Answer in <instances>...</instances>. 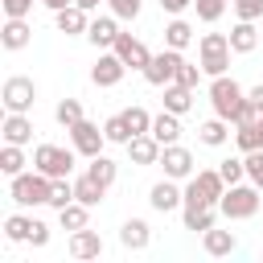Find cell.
Here are the masks:
<instances>
[{"instance_id":"obj_1","label":"cell","mask_w":263,"mask_h":263,"mask_svg":"<svg viewBox=\"0 0 263 263\" xmlns=\"http://www.w3.org/2000/svg\"><path fill=\"white\" fill-rule=\"evenodd\" d=\"M210 103H214V115H222L226 123H238V115H242V107H247V90H242L234 78L218 74V78L210 82Z\"/></svg>"},{"instance_id":"obj_2","label":"cell","mask_w":263,"mask_h":263,"mask_svg":"<svg viewBox=\"0 0 263 263\" xmlns=\"http://www.w3.org/2000/svg\"><path fill=\"white\" fill-rule=\"evenodd\" d=\"M263 189L259 185H226V193H222V201H218V210L230 218V222H242V218H255L259 210H263V197H259Z\"/></svg>"},{"instance_id":"obj_3","label":"cell","mask_w":263,"mask_h":263,"mask_svg":"<svg viewBox=\"0 0 263 263\" xmlns=\"http://www.w3.org/2000/svg\"><path fill=\"white\" fill-rule=\"evenodd\" d=\"M49 193H53V181L45 173H16L12 185H8V197L16 205H49Z\"/></svg>"},{"instance_id":"obj_4","label":"cell","mask_w":263,"mask_h":263,"mask_svg":"<svg viewBox=\"0 0 263 263\" xmlns=\"http://www.w3.org/2000/svg\"><path fill=\"white\" fill-rule=\"evenodd\" d=\"M74 144L70 148H62V144H37L33 148V168L37 173H45L49 181H58V177H70L74 173Z\"/></svg>"},{"instance_id":"obj_5","label":"cell","mask_w":263,"mask_h":263,"mask_svg":"<svg viewBox=\"0 0 263 263\" xmlns=\"http://www.w3.org/2000/svg\"><path fill=\"white\" fill-rule=\"evenodd\" d=\"M230 33H205L201 41H197V66L210 74V78H218V74H226V66H230Z\"/></svg>"},{"instance_id":"obj_6","label":"cell","mask_w":263,"mask_h":263,"mask_svg":"<svg viewBox=\"0 0 263 263\" xmlns=\"http://www.w3.org/2000/svg\"><path fill=\"white\" fill-rule=\"evenodd\" d=\"M181 62H185V58H181V49H168V45H164V49H160V53H152V62L144 66V82L164 90L168 82H177V74H181Z\"/></svg>"},{"instance_id":"obj_7","label":"cell","mask_w":263,"mask_h":263,"mask_svg":"<svg viewBox=\"0 0 263 263\" xmlns=\"http://www.w3.org/2000/svg\"><path fill=\"white\" fill-rule=\"evenodd\" d=\"M222 193H226V181H222V173H218V168H201V173H197V177H189V185H185V201L218 205V201H222Z\"/></svg>"},{"instance_id":"obj_8","label":"cell","mask_w":263,"mask_h":263,"mask_svg":"<svg viewBox=\"0 0 263 263\" xmlns=\"http://www.w3.org/2000/svg\"><path fill=\"white\" fill-rule=\"evenodd\" d=\"M0 103H4V111H25V115H29V107L37 103V86H33V78H25V74L4 78V86H0Z\"/></svg>"},{"instance_id":"obj_9","label":"cell","mask_w":263,"mask_h":263,"mask_svg":"<svg viewBox=\"0 0 263 263\" xmlns=\"http://www.w3.org/2000/svg\"><path fill=\"white\" fill-rule=\"evenodd\" d=\"M70 144H74V152L78 156H99L103 152V144H107V132L99 127V123H90V119H82V123H74L70 127Z\"/></svg>"},{"instance_id":"obj_10","label":"cell","mask_w":263,"mask_h":263,"mask_svg":"<svg viewBox=\"0 0 263 263\" xmlns=\"http://www.w3.org/2000/svg\"><path fill=\"white\" fill-rule=\"evenodd\" d=\"M160 164H164V177H173V181L193 177V152L181 148V144H164L160 148Z\"/></svg>"},{"instance_id":"obj_11","label":"cell","mask_w":263,"mask_h":263,"mask_svg":"<svg viewBox=\"0 0 263 263\" xmlns=\"http://www.w3.org/2000/svg\"><path fill=\"white\" fill-rule=\"evenodd\" d=\"M115 53L123 58V66H127V70H140V74H144V66L152 62V49H148L140 37H132V33H119V41H115Z\"/></svg>"},{"instance_id":"obj_12","label":"cell","mask_w":263,"mask_h":263,"mask_svg":"<svg viewBox=\"0 0 263 263\" xmlns=\"http://www.w3.org/2000/svg\"><path fill=\"white\" fill-rule=\"evenodd\" d=\"M123 70H127V66H123V58H119L115 49H111V53H99V62L90 66V82H95V86H119V82H123Z\"/></svg>"},{"instance_id":"obj_13","label":"cell","mask_w":263,"mask_h":263,"mask_svg":"<svg viewBox=\"0 0 263 263\" xmlns=\"http://www.w3.org/2000/svg\"><path fill=\"white\" fill-rule=\"evenodd\" d=\"M86 41L95 49H115V41H119V16L115 12L111 16H95L90 29H86Z\"/></svg>"},{"instance_id":"obj_14","label":"cell","mask_w":263,"mask_h":263,"mask_svg":"<svg viewBox=\"0 0 263 263\" xmlns=\"http://www.w3.org/2000/svg\"><path fill=\"white\" fill-rule=\"evenodd\" d=\"M123 148H127L132 164H160V148H164V144H160L152 132H144V136H132Z\"/></svg>"},{"instance_id":"obj_15","label":"cell","mask_w":263,"mask_h":263,"mask_svg":"<svg viewBox=\"0 0 263 263\" xmlns=\"http://www.w3.org/2000/svg\"><path fill=\"white\" fill-rule=\"evenodd\" d=\"M148 201H152V210H156V214H168V210L185 205V193L173 185V177H164V181H156V185L148 189Z\"/></svg>"},{"instance_id":"obj_16","label":"cell","mask_w":263,"mask_h":263,"mask_svg":"<svg viewBox=\"0 0 263 263\" xmlns=\"http://www.w3.org/2000/svg\"><path fill=\"white\" fill-rule=\"evenodd\" d=\"M0 136H4V144H21V148H25V144L33 140V119H29L25 111H8Z\"/></svg>"},{"instance_id":"obj_17","label":"cell","mask_w":263,"mask_h":263,"mask_svg":"<svg viewBox=\"0 0 263 263\" xmlns=\"http://www.w3.org/2000/svg\"><path fill=\"white\" fill-rule=\"evenodd\" d=\"M29 41H33V29H29V21H25V16H8V21H4V29H0V45L16 53V49H25Z\"/></svg>"},{"instance_id":"obj_18","label":"cell","mask_w":263,"mask_h":263,"mask_svg":"<svg viewBox=\"0 0 263 263\" xmlns=\"http://www.w3.org/2000/svg\"><path fill=\"white\" fill-rule=\"evenodd\" d=\"M218 214H222L218 205H205V201H185V214H181V218H185V230H201V234H205V230L218 222Z\"/></svg>"},{"instance_id":"obj_19","label":"cell","mask_w":263,"mask_h":263,"mask_svg":"<svg viewBox=\"0 0 263 263\" xmlns=\"http://www.w3.org/2000/svg\"><path fill=\"white\" fill-rule=\"evenodd\" d=\"M53 21H58V33H66V37H78V33H86V29H90V12H86V8H78V4H70V8H62V12H53Z\"/></svg>"},{"instance_id":"obj_20","label":"cell","mask_w":263,"mask_h":263,"mask_svg":"<svg viewBox=\"0 0 263 263\" xmlns=\"http://www.w3.org/2000/svg\"><path fill=\"white\" fill-rule=\"evenodd\" d=\"M119 242H123L127 251H144V247L152 242V226H148L144 218H127V222L119 226Z\"/></svg>"},{"instance_id":"obj_21","label":"cell","mask_w":263,"mask_h":263,"mask_svg":"<svg viewBox=\"0 0 263 263\" xmlns=\"http://www.w3.org/2000/svg\"><path fill=\"white\" fill-rule=\"evenodd\" d=\"M70 255H74V259H99V255H103V238L82 226V230L70 234Z\"/></svg>"},{"instance_id":"obj_22","label":"cell","mask_w":263,"mask_h":263,"mask_svg":"<svg viewBox=\"0 0 263 263\" xmlns=\"http://www.w3.org/2000/svg\"><path fill=\"white\" fill-rule=\"evenodd\" d=\"M201 247H205V255H214V259H222V255H234V247H238V238L230 234V230H205L201 234Z\"/></svg>"},{"instance_id":"obj_23","label":"cell","mask_w":263,"mask_h":263,"mask_svg":"<svg viewBox=\"0 0 263 263\" xmlns=\"http://www.w3.org/2000/svg\"><path fill=\"white\" fill-rule=\"evenodd\" d=\"M255 45H259L255 21H238V25L230 29V49H234V53H255Z\"/></svg>"},{"instance_id":"obj_24","label":"cell","mask_w":263,"mask_h":263,"mask_svg":"<svg viewBox=\"0 0 263 263\" xmlns=\"http://www.w3.org/2000/svg\"><path fill=\"white\" fill-rule=\"evenodd\" d=\"M74 197H78L82 205H99V201L107 197V185L95 181L90 173H82V177H74Z\"/></svg>"},{"instance_id":"obj_25","label":"cell","mask_w":263,"mask_h":263,"mask_svg":"<svg viewBox=\"0 0 263 263\" xmlns=\"http://www.w3.org/2000/svg\"><path fill=\"white\" fill-rule=\"evenodd\" d=\"M189 107H193V86L168 82V86H164V111H173V115H185Z\"/></svg>"},{"instance_id":"obj_26","label":"cell","mask_w":263,"mask_h":263,"mask_svg":"<svg viewBox=\"0 0 263 263\" xmlns=\"http://www.w3.org/2000/svg\"><path fill=\"white\" fill-rule=\"evenodd\" d=\"M152 136H156L160 144H177V136H181V115H173V111L152 115Z\"/></svg>"},{"instance_id":"obj_27","label":"cell","mask_w":263,"mask_h":263,"mask_svg":"<svg viewBox=\"0 0 263 263\" xmlns=\"http://www.w3.org/2000/svg\"><path fill=\"white\" fill-rule=\"evenodd\" d=\"M197 140H201V144H210V148H222V144L230 140V127H226V119H222V115L205 119V123L197 127Z\"/></svg>"},{"instance_id":"obj_28","label":"cell","mask_w":263,"mask_h":263,"mask_svg":"<svg viewBox=\"0 0 263 263\" xmlns=\"http://www.w3.org/2000/svg\"><path fill=\"white\" fill-rule=\"evenodd\" d=\"M189 41H193V25L181 21V16H173L168 29H164V45H168V49H185Z\"/></svg>"},{"instance_id":"obj_29","label":"cell","mask_w":263,"mask_h":263,"mask_svg":"<svg viewBox=\"0 0 263 263\" xmlns=\"http://www.w3.org/2000/svg\"><path fill=\"white\" fill-rule=\"evenodd\" d=\"M86 218H90V205H82V201H70L66 210H58V222H62V230H82L86 226Z\"/></svg>"},{"instance_id":"obj_30","label":"cell","mask_w":263,"mask_h":263,"mask_svg":"<svg viewBox=\"0 0 263 263\" xmlns=\"http://www.w3.org/2000/svg\"><path fill=\"white\" fill-rule=\"evenodd\" d=\"M33 222H37V218L8 214V218H4V238H8V242H29V234H33Z\"/></svg>"},{"instance_id":"obj_31","label":"cell","mask_w":263,"mask_h":263,"mask_svg":"<svg viewBox=\"0 0 263 263\" xmlns=\"http://www.w3.org/2000/svg\"><path fill=\"white\" fill-rule=\"evenodd\" d=\"M234 140H238V148H242V152H255V148H263V115H259L255 123H238Z\"/></svg>"},{"instance_id":"obj_32","label":"cell","mask_w":263,"mask_h":263,"mask_svg":"<svg viewBox=\"0 0 263 263\" xmlns=\"http://www.w3.org/2000/svg\"><path fill=\"white\" fill-rule=\"evenodd\" d=\"M0 173L12 181L16 173H25V152H21V144H4L0 148Z\"/></svg>"},{"instance_id":"obj_33","label":"cell","mask_w":263,"mask_h":263,"mask_svg":"<svg viewBox=\"0 0 263 263\" xmlns=\"http://www.w3.org/2000/svg\"><path fill=\"white\" fill-rule=\"evenodd\" d=\"M86 173H90L95 181H103V185L111 189V185H115V177H119V164H115V160H107V156L99 152V156H90V164H86Z\"/></svg>"},{"instance_id":"obj_34","label":"cell","mask_w":263,"mask_h":263,"mask_svg":"<svg viewBox=\"0 0 263 263\" xmlns=\"http://www.w3.org/2000/svg\"><path fill=\"white\" fill-rule=\"evenodd\" d=\"M103 132H107V144H127L136 132H132V123H127V115L119 111V115H111L107 123H103Z\"/></svg>"},{"instance_id":"obj_35","label":"cell","mask_w":263,"mask_h":263,"mask_svg":"<svg viewBox=\"0 0 263 263\" xmlns=\"http://www.w3.org/2000/svg\"><path fill=\"white\" fill-rule=\"evenodd\" d=\"M53 119L70 132V127H74V123H82L86 115H82V103H78V99H62V103H58V111H53Z\"/></svg>"},{"instance_id":"obj_36","label":"cell","mask_w":263,"mask_h":263,"mask_svg":"<svg viewBox=\"0 0 263 263\" xmlns=\"http://www.w3.org/2000/svg\"><path fill=\"white\" fill-rule=\"evenodd\" d=\"M70 201H78V197H74V181H70V177H58V181H53V193H49V205H53V210H66Z\"/></svg>"},{"instance_id":"obj_37","label":"cell","mask_w":263,"mask_h":263,"mask_svg":"<svg viewBox=\"0 0 263 263\" xmlns=\"http://www.w3.org/2000/svg\"><path fill=\"white\" fill-rule=\"evenodd\" d=\"M226 4H230V0H193V8H197V21H205V25H214V21L226 12Z\"/></svg>"},{"instance_id":"obj_38","label":"cell","mask_w":263,"mask_h":263,"mask_svg":"<svg viewBox=\"0 0 263 263\" xmlns=\"http://www.w3.org/2000/svg\"><path fill=\"white\" fill-rule=\"evenodd\" d=\"M218 173H222V181H226V185H238V181L247 177V160H234V156H230V160H222V164H218Z\"/></svg>"},{"instance_id":"obj_39","label":"cell","mask_w":263,"mask_h":263,"mask_svg":"<svg viewBox=\"0 0 263 263\" xmlns=\"http://www.w3.org/2000/svg\"><path fill=\"white\" fill-rule=\"evenodd\" d=\"M242 160H247V181L263 189V148H255V152H247Z\"/></svg>"},{"instance_id":"obj_40","label":"cell","mask_w":263,"mask_h":263,"mask_svg":"<svg viewBox=\"0 0 263 263\" xmlns=\"http://www.w3.org/2000/svg\"><path fill=\"white\" fill-rule=\"evenodd\" d=\"M123 115H127V123H132V132H136V136H144V132H152V115H148L144 107H127Z\"/></svg>"},{"instance_id":"obj_41","label":"cell","mask_w":263,"mask_h":263,"mask_svg":"<svg viewBox=\"0 0 263 263\" xmlns=\"http://www.w3.org/2000/svg\"><path fill=\"white\" fill-rule=\"evenodd\" d=\"M238 21H259L263 16V0H230Z\"/></svg>"},{"instance_id":"obj_42","label":"cell","mask_w":263,"mask_h":263,"mask_svg":"<svg viewBox=\"0 0 263 263\" xmlns=\"http://www.w3.org/2000/svg\"><path fill=\"white\" fill-rule=\"evenodd\" d=\"M107 4H111V12L119 21H136L140 16V0H107Z\"/></svg>"},{"instance_id":"obj_43","label":"cell","mask_w":263,"mask_h":263,"mask_svg":"<svg viewBox=\"0 0 263 263\" xmlns=\"http://www.w3.org/2000/svg\"><path fill=\"white\" fill-rule=\"evenodd\" d=\"M201 74H205L201 66H189V62H181V74H177V82H181V86H193V90H197Z\"/></svg>"},{"instance_id":"obj_44","label":"cell","mask_w":263,"mask_h":263,"mask_svg":"<svg viewBox=\"0 0 263 263\" xmlns=\"http://www.w3.org/2000/svg\"><path fill=\"white\" fill-rule=\"evenodd\" d=\"M4 4V16H29L33 12V0H0Z\"/></svg>"},{"instance_id":"obj_45","label":"cell","mask_w":263,"mask_h":263,"mask_svg":"<svg viewBox=\"0 0 263 263\" xmlns=\"http://www.w3.org/2000/svg\"><path fill=\"white\" fill-rule=\"evenodd\" d=\"M29 242H33V247H45V242H49V226H45V222H33V234H29Z\"/></svg>"},{"instance_id":"obj_46","label":"cell","mask_w":263,"mask_h":263,"mask_svg":"<svg viewBox=\"0 0 263 263\" xmlns=\"http://www.w3.org/2000/svg\"><path fill=\"white\" fill-rule=\"evenodd\" d=\"M160 8H164L168 16H181L185 8H193V0H160Z\"/></svg>"},{"instance_id":"obj_47","label":"cell","mask_w":263,"mask_h":263,"mask_svg":"<svg viewBox=\"0 0 263 263\" xmlns=\"http://www.w3.org/2000/svg\"><path fill=\"white\" fill-rule=\"evenodd\" d=\"M247 99H251V103L263 111V82H259V86H251V90H247Z\"/></svg>"},{"instance_id":"obj_48","label":"cell","mask_w":263,"mask_h":263,"mask_svg":"<svg viewBox=\"0 0 263 263\" xmlns=\"http://www.w3.org/2000/svg\"><path fill=\"white\" fill-rule=\"evenodd\" d=\"M41 4H45V8H49V12H62V8H70V4H74V0H41Z\"/></svg>"},{"instance_id":"obj_49","label":"cell","mask_w":263,"mask_h":263,"mask_svg":"<svg viewBox=\"0 0 263 263\" xmlns=\"http://www.w3.org/2000/svg\"><path fill=\"white\" fill-rule=\"evenodd\" d=\"M74 4H78V8H86V12H95V8H99V0H74Z\"/></svg>"}]
</instances>
